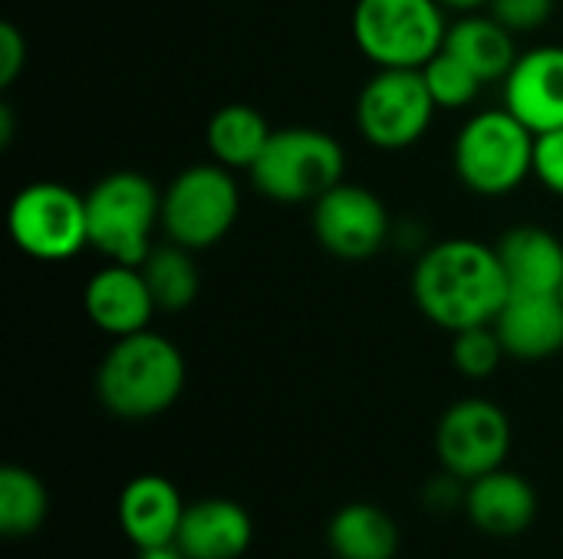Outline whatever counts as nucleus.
<instances>
[{
	"label": "nucleus",
	"mask_w": 563,
	"mask_h": 559,
	"mask_svg": "<svg viewBox=\"0 0 563 559\" xmlns=\"http://www.w3.org/2000/svg\"><path fill=\"white\" fill-rule=\"evenodd\" d=\"M511 287L495 244L449 237L429 244L412 270V300L419 313L445 333L492 326L508 303Z\"/></svg>",
	"instance_id": "obj_1"
},
{
	"label": "nucleus",
	"mask_w": 563,
	"mask_h": 559,
	"mask_svg": "<svg viewBox=\"0 0 563 559\" xmlns=\"http://www.w3.org/2000/svg\"><path fill=\"white\" fill-rule=\"evenodd\" d=\"M185 382L188 366L181 349L168 336L142 329L109 346L96 369V399L122 422H148L181 399Z\"/></svg>",
	"instance_id": "obj_2"
},
{
	"label": "nucleus",
	"mask_w": 563,
	"mask_h": 559,
	"mask_svg": "<svg viewBox=\"0 0 563 559\" xmlns=\"http://www.w3.org/2000/svg\"><path fill=\"white\" fill-rule=\"evenodd\" d=\"M89 247L109 264L139 267L162 231V191L139 171H112L86 191Z\"/></svg>",
	"instance_id": "obj_3"
},
{
	"label": "nucleus",
	"mask_w": 563,
	"mask_h": 559,
	"mask_svg": "<svg viewBox=\"0 0 563 559\" xmlns=\"http://www.w3.org/2000/svg\"><path fill=\"white\" fill-rule=\"evenodd\" d=\"M452 161L472 194L505 198L534 178V132L505 105L475 112L455 135Z\"/></svg>",
	"instance_id": "obj_4"
},
{
	"label": "nucleus",
	"mask_w": 563,
	"mask_h": 559,
	"mask_svg": "<svg viewBox=\"0 0 563 559\" xmlns=\"http://www.w3.org/2000/svg\"><path fill=\"white\" fill-rule=\"evenodd\" d=\"M247 175L251 185L277 204H313L343 181L346 152L323 128H274Z\"/></svg>",
	"instance_id": "obj_5"
},
{
	"label": "nucleus",
	"mask_w": 563,
	"mask_h": 559,
	"mask_svg": "<svg viewBox=\"0 0 563 559\" xmlns=\"http://www.w3.org/2000/svg\"><path fill=\"white\" fill-rule=\"evenodd\" d=\"M449 10L439 0H356L353 40L376 69H422L442 53Z\"/></svg>",
	"instance_id": "obj_6"
},
{
	"label": "nucleus",
	"mask_w": 563,
	"mask_h": 559,
	"mask_svg": "<svg viewBox=\"0 0 563 559\" xmlns=\"http://www.w3.org/2000/svg\"><path fill=\"white\" fill-rule=\"evenodd\" d=\"M238 178L218 161L191 165L162 188V234L165 241L195 254L224 241L238 224Z\"/></svg>",
	"instance_id": "obj_7"
},
{
	"label": "nucleus",
	"mask_w": 563,
	"mask_h": 559,
	"mask_svg": "<svg viewBox=\"0 0 563 559\" xmlns=\"http://www.w3.org/2000/svg\"><path fill=\"white\" fill-rule=\"evenodd\" d=\"M13 244L33 260H69L89 247L86 194L59 181H33L16 191L7 211Z\"/></svg>",
	"instance_id": "obj_8"
},
{
	"label": "nucleus",
	"mask_w": 563,
	"mask_h": 559,
	"mask_svg": "<svg viewBox=\"0 0 563 559\" xmlns=\"http://www.w3.org/2000/svg\"><path fill=\"white\" fill-rule=\"evenodd\" d=\"M435 112L422 69H376L356 96V128L383 152H402L426 138Z\"/></svg>",
	"instance_id": "obj_9"
},
{
	"label": "nucleus",
	"mask_w": 563,
	"mask_h": 559,
	"mask_svg": "<svg viewBox=\"0 0 563 559\" xmlns=\"http://www.w3.org/2000/svg\"><path fill=\"white\" fill-rule=\"evenodd\" d=\"M508 412L488 399H462L449 405L435 425V458L442 471L475 481L495 468H505L511 455Z\"/></svg>",
	"instance_id": "obj_10"
},
{
	"label": "nucleus",
	"mask_w": 563,
	"mask_h": 559,
	"mask_svg": "<svg viewBox=\"0 0 563 559\" xmlns=\"http://www.w3.org/2000/svg\"><path fill=\"white\" fill-rule=\"evenodd\" d=\"M310 224L317 244L340 260H369L386 247L393 234L383 198L353 181H340L323 198H317Z\"/></svg>",
	"instance_id": "obj_11"
},
{
	"label": "nucleus",
	"mask_w": 563,
	"mask_h": 559,
	"mask_svg": "<svg viewBox=\"0 0 563 559\" xmlns=\"http://www.w3.org/2000/svg\"><path fill=\"white\" fill-rule=\"evenodd\" d=\"M505 109L534 135L563 125V46H531L518 53L501 82Z\"/></svg>",
	"instance_id": "obj_12"
},
{
	"label": "nucleus",
	"mask_w": 563,
	"mask_h": 559,
	"mask_svg": "<svg viewBox=\"0 0 563 559\" xmlns=\"http://www.w3.org/2000/svg\"><path fill=\"white\" fill-rule=\"evenodd\" d=\"M188 501L181 497L178 484L165 474H139L132 478L115 504V521L122 537L139 550H162L175 547L181 517Z\"/></svg>",
	"instance_id": "obj_13"
},
{
	"label": "nucleus",
	"mask_w": 563,
	"mask_h": 559,
	"mask_svg": "<svg viewBox=\"0 0 563 559\" xmlns=\"http://www.w3.org/2000/svg\"><path fill=\"white\" fill-rule=\"evenodd\" d=\"M82 310L99 333L122 339L148 329L158 303L142 277V267L106 260V267L96 270L82 290Z\"/></svg>",
	"instance_id": "obj_14"
},
{
	"label": "nucleus",
	"mask_w": 563,
	"mask_h": 559,
	"mask_svg": "<svg viewBox=\"0 0 563 559\" xmlns=\"http://www.w3.org/2000/svg\"><path fill=\"white\" fill-rule=\"evenodd\" d=\"M462 514L488 537H518L538 517V491L525 474L495 468L468 481Z\"/></svg>",
	"instance_id": "obj_15"
},
{
	"label": "nucleus",
	"mask_w": 563,
	"mask_h": 559,
	"mask_svg": "<svg viewBox=\"0 0 563 559\" xmlns=\"http://www.w3.org/2000/svg\"><path fill=\"white\" fill-rule=\"evenodd\" d=\"M254 544V521L247 507L231 497H201L191 501L175 550L188 559H241Z\"/></svg>",
	"instance_id": "obj_16"
},
{
	"label": "nucleus",
	"mask_w": 563,
	"mask_h": 559,
	"mask_svg": "<svg viewBox=\"0 0 563 559\" xmlns=\"http://www.w3.org/2000/svg\"><path fill=\"white\" fill-rule=\"evenodd\" d=\"M495 329L508 359L541 362L563 353V300L558 293H511Z\"/></svg>",
	"instance_id": "obj_17"
},
{
	"label": "nucleus",
	"mask_w": 563,
	"mask_h": 559,
	"mask_svg": "<svg viewBox=\"0 0 563 559\" xmlns=\"http://www.w3.org/2000/svg\"><path fill=\"white\" fill-rule=\"evenodd\" d=\"M511 293H558L563 280V241L538 224L511 227L495 244Z\"/></svg>",
	"instance_id": "obj_18"
},
{
	"label": "nucleus",
	"mask_w": 563,
	"mask_h": 559,
	"mask_svg": "<svg viewBox=\"0 0 563 559\" xmlns=\"http://www.w3.org/2000/svg\"><path fill=\"white\" fill-rule=\"evenodd\" d=\"M445 53H452L455 59H462L468 69H475L482 76V82H505V76L511 72L515 59H518V36L501 26L488 10L478 13H459L449 23L445 33Z\"/></svg>",
	"instance_id": "obj_19"
},
{
	"label": "nucleus",
	"mask_w": 563,
	"mask_h": 559,
	"mask_svg": "<svg viewBox=\"0 0 563 559\" xmlns=\"http://www.w3.org/2000/svg\"><path fill=\"white\" fill-rule=\"evenodd\" d=\"M327 544L333 559H396L399 527L383 507L353 501L330 517Z\"/></svg>",
	"instance_id": "obj_20"
},
{
	"label": "nucleus",
	"mask_w": 563,
	"mask_h": 559,
	"mask_svg": "<svg viewBox=\"0 0 563 559\" xmlns=\"http://www.w3.org/2000/svg\"><path fill=\"white\" fill-rule=\"evenodd\" d=\"M271 132H274L271 122L254 105L231 102V105H221L208 119L205 142L218 165H224L231 171H251L271 138Z\"/></svg>",
	"instance_id": "obj_21"
},
{
	"label": "nucleus",
	"mask_w": 563,
	"mask_h": 559,
	"mask_svg": "<svg viewBox=\"0 0 563 559\" xmlns=\"http://www.w3.org/2000/svg\"><path fill=\"white\" fill-rule=\"evenodd\" d=\"M139 267H142V277H145L158 310L178 313V310L195 303V297L201 290V273H198V264H195V250L165 241V244H155L152 254Z\"/></svg>",
	"instance_id": "obj_22"
},
{
	"label": "nucleus",
	"mask_w": 563,
	"mask_h": 559,
	"mask_svg": "<svg viewBox=\"0 0 563 559\" xmlns=\"http://www.w3.org/2000/svg\"><path fill=\"white\" fill-rule=\"evenodd\" d=\"M49 517L46 484L20 465L0 468V534L10 540L36 534Z\"/></svg>",
	"instance_id": "obj_23"
},
{
	"label": "nucleus",
	"mask_w": 563,
	"mask_h": 559,
	"mask_svg": "<svg viewBox=\"0 0 563 559\" xmlns=\"http://www.w3.org/2000/svg\"><path fill=\"white\" fill-rule=\"evenodd\" d=\"M422 79H426V86H429L439 109H468L485 89L482 76L475 69H468L462 59H455L452 53H445V49L435 53L422 66Z\"/></svg>",
	"instance_id": "obj_24"
},
{
	"label": "nucleus",
	"mask_w": 563,
	"mask_h": 559,
	"mask_svg": "<svg viewBox=\"0 0 563 559\" xmlns=\"http://www.w3.org/2000/svg\"><path fill=\"white\" fill-rule=\"evenodd\" d=\"M505 359H508V353H505V343H501L495 323L452 333V366L465 379H475V382L492 379Z\"/></svg>",
	"instance_id": "obj_25"
},
{
	"label": "nucleus",
	"mask_w": 563,
	"mask_h": 559,
	"mask_svg": "<svg viewBox=\"0 0 563 559\" xmlns=\"http://www.w3.org/2000/svg\"><path fill=\"white\" fill-rule=\"evenodd\" d=\"M554 0H492L488 3V13L508 26L515 36H525V33H538L541 26H548V20L554 16Z\"/></svg>",
	"instance_id": "obj_26"
},
{
	"label": "nucleus",
	"mask_w": 563,
	"mask_h": 559,
	"mask_svg": "<svg viewBox=\"0 0 563 559\" xmlns=\"http://www.w3.org/2000/svg\"><path fill=\"white\" fill-rule=\"evenodd\" d=\"M534 178L563 198V125L534 135Z\"/></svg>",
	"instance_id": "obj_27"
},
{
	"label": "nucleus",
	"mask_w": 563,
	"mask_h": 559,
	"mask_svg": "<svg viewBox=\"0 0 563 559\" xmlns=\"http://www.w3.org/2000/svg\"><path fill=\"white\" fill-rule=\"evenodd\" d=\"M26 66V40L13 23L0 26V86H10Z\"/></svg>",
	"instance_id": "obj_28"
},
{
	"label": "nucleus",
	"mask_w": 563,
	"mask_h": 559,
	"mask_svg": "<svg viewBox=\"0 0 563 559\" xmlns=\"http://www.w3.org/2000/svg\"><path fill=\"white\" fill-rule=\"evenodd\" d=\"M449 13H478V10H488L492 0H439Z\"/></svg>",
	"instance_id": "obj_29"
},
{
	"label": "nucleus",
	"mask_w": 563,
	"mask_h": 559,
	"mask_svg": "<svg viewBox=\"0 0 563 559\" xmlns=\"http://www.w3.org/2000/svg\"><path fill=\"white\" fill-rule=\"evenodd\" d=\"M13 138V115H10V105H0V145H10Z\"/></svg>",
	"instance_id": "obj_30"
},
{
	"label": "nucleus",
	"mask_w": 563,
	"mask_h": 559,
	"mask_svg": "<svg viewBox=\"0 0 563 559\" xmlns=\"http://www.w3.org/2000/svg\"><path fill=\"white\" fill-rule=\"evenodd\" d=\"M135 559H188L181 550H175V547H162V550H139Z\"/></svg>",
	"instance_id": "obj_31"
},
{
	"label": "nucleus",
	"mask_w": 563,
	"mask_h": 559,
	"mask_svg": "<svg viewBox=\"0 0 563 559\" xmlns=\"http://www.w3.org/2000/svg\"><path fill=\"white\" fill-rule=\"evenodd\" d=\"M558 297H561V300H563V280H561V290H558Z\"/></svg>",
	"instance_id": "obj_32"
}]
</instances>
